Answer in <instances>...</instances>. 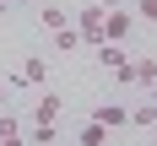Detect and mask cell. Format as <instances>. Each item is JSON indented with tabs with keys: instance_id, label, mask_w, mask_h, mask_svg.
I'll list each match as a JSON object with an SVG mask.
<instances>
[{
	"instance_id": "6da1fadb",
	"label": "cell",
	"mask_w": 157,
	"mask_h": 146,
	"mask_svg": "<svg viewBox=\"0 0 157 146\" xmlns=\"http://www.w3.org/2000/svg\"><path fill=\"white\" fill-rule=\"evenodd\" d=\"M44 81H49V65H44V54H27V60H22V70H11L6 92H22V87H44Z\"/></svg>"
},
{
	"instance_id": "7a4b0ae2",
	"label": "cell",
	"mask_w": 157,
	"mask_h": 146,
	"mask_svg": "<svg viewBox=\"0 0 157 146\" xmlns=\"http://www.w3.org/2000/svg\"><path fill=\"white\" fill-rule=\"evenodd\" d=\"M71 27L81 32V43H87V49H98V43H103V6H98V0H92V6H81Z\"/></svg>"
},
{
	"instance_id": "3957f363",
	"label": "cell",
	"mask_w": 157,
	"mask_h": 146,
	"mask_svg": "<svg viewBox=\"0 0 157 146\" xmlns=\"http://www.w3.org/2000/svg\"><path fill=\"white\" fill-rule=\"evenodd\" d=\"M125 38H130V11H119V6L103 11V43H125Z\"/></svg>"
},
{
	"instance_id": "277c9868",
	"label": "cell",
	"mask_w": 157,
	"mask_h": 146,
	"mask_svg": "<svg viewBox=\"0 0 157 146\" xmlns=\"http://www.w3.org/2000/svg\"><path fill=\"white\" fill-rule=\"evenodd\" d=\"M92 119H98L103 130H125V125H130V108H119V103H98Z\"/></svg>"
},
{
	"instance_id": "5b68a950",
	"label": "cell",
	"mask_w": 157,
	"mask_h": 146,
	"mask_svg": "<svg viewBox=\"0 0 157 146\" xmlns=\"http://www.w3.org/2000/svg\"><path fill=\"white\" fill-rule=\"evenodd\" d=\"M33 125H60V97L44 92L38 97V108H33Z\"/></svg>"
},
{
	"instance_id": "8992f818",
	"label": "cell",
	"mask_w": 157,
	"mask_h": 146,
	"mask_svg": "<svg viewBox=\"0 0 157 146\" xmlns=\"http://www.w3.org/2000/svg\"><path fill=\"white\" fill-rule=\"evenodd\" d=\"M109 135H114V130H103L98 119H87V125L76 130V146H109Z\"/></svg>"
},
{
	"instance_id": "52a82bcc",
	"label": "cell",
	"mask_w": 157,
	"mask_h": 146,
	"mask_svg": "<svg viewBox=\"0 0 157 146\" xmlns=\"http://www.w3.org/2000/svg\"><path fill=\"white\" fill-rule=\"evenodd\" d=\"M125 60H130V54H125V43H98V65H103V70H119Z\"/></svg>"
},
{
	"instance_id": "ba28073f",
	"label": "cell",
	"mask_w": 157,
	"mask_h": 146,
	"mask_svg": "<svg viewBox=\"0 0 157 146\" xmlns=\"http://www.w3.org/2000/svg\"><path fill=\"white\" fill-rule=\"evenodd\" d=\"M130 76H136V87H152V81H157V60H152V54L130 60Z\"/></svg>"
},
{
	"instance_id": "9c48e42d",
	"label": "cell",
	"mask_w": 157,
	"mask_h": 146,
	"mask_svg": "<svg viewBox=\"0 0 157 146\" xmlns=\"http://www.w3.org/2000/svg\"><path fill=\"white\" fill-rule=\"evenodd\" d=\"M38 22H44L49 32H60V27H71V11H65V6H44V11H38Z\"/></svg>"
},
{
	"instance_id": "30bf717a",
	"label": "cell",
	"mask_w": 157,
	"mask_h": 146,
	"mask_svg": "<svg viewBox=\"0 0 157 146\" xmlns=\"http://www.w3.org/2000/svg\"><path fill=\"white\" fill-rule=\"evenodd\" d=\"M76 49H87L76 27H60V32H54V54H76Z\"/></svg>"
},
{
	"instance_id": "8fae6325",
	"label": "cell",
	"mask_w": 157,
	"mask_h": 146,
	"mask_svg": "<svg viewBox=\"0 0 157 146\" xmlns=\"http://www.w3.org/2000/svg\"><path fill=\"white\" fill-rule=\"evenodd\" d=\"M130 125H136V130H157V103H141V108H130Z\"/></svg>"
},
{
	"instance_id": "7c38bea8",
	"label": "cell",
	"mask_w": 157,
	"mask_h": 146,
	"mask_svg": "<svg viewBox=\"0 0 157 146\" xmlns=\"http://www.w3.org/2000/svg\"><path fill=\"white\" fill-rule=\"evenodd\" d=\"M27 141H33V146H54V141H60V130H54V125H33Z\"/></svg>"
},
{
	"instance_id": "4fadbf2b",
	"label": "cell",
	"mask_w": 157,
	"mask_h": 146,
	"mask_svg": "<svg viewBox=\"0 0 157 146\" xmlns=\"http://www.w3.org/2000/svg\"><path fill=\"white\" fill-rule=\"evenodd\" d=\"M0 135H22V125H16V114H0Z\"/></svg>"
},
{
	"instance_id": "5bb4252c",
	"label": "cell",
	"mask_w": 157,
	"mask_h": 146,
	"mask_svg": "<svg viewBox=\"0 0 157 146\" xmlns=\"http://www.w3.org/2000/svg\"><path fill=\"white\" fill-rule=\"evenodd\" d=\"M136 6H141V22H152V27H157V0H136Z\"/></svg>"
},
{
	"instance_id": "9a60e30c",
	"label": "cell",
	"mask_w": 157,
	"mask_h": 146,
	"mask_svg": "<svg viewBox=\"0 0 157 146\" xmlns=\"http://www.w3.org/2000/svg\"><path fill=\"white\" fill-rule=\"evenodd\" d=\"M0 146H27V135H0Z\"/></svg>"
},
{
	"instance_id": "2e32d148",
	"label": "cell",
	"mask_w": 157,
	"mask_h": 146,
	"mask_svg": "<svg viewBox=\"0 0 157 146\" xmlns=\"http://www.w3.org/2000/svg\"><path fill=\"white\" fill-rule=\"evenodd\" d=\"M98 6H103V11H114V6H119V0H98Z\"/></svg>"
},
{
	"instance_id": "e0dca14e",
	"label": "cell",
	"mask_w": 157,
	"mask_h": 146,
	"mask_svg": "<svg viewBox=\"0 0 157 146\" xmlns=\"http://www.w3.org/2000/svg\"><path fill=\"white\" fill-rule=\"evenodd\" d=\"M6 97H11V92H6V76H0V103H6Z\"/></svg>"
},
{
	"instance_id": "ac0fdd59",
	"label": "cell",
	"mask_w": 157,
	"mask_h": 146,
	"mask_svg": "<svg viewBox=\"0 0 157 146\" xmlns=\"http://www.w3.org/2000/svg\"><path fill=\"white\" fill-rule=\"evenodd\" d=\"M146 92H152V97H146V103H157V81H152V87H146Z\"/></svg>"
},
{
	"instance_id": "d6986e66",
	"label": "cell",
	"mask_w": 157,
	"mask_h": 146,
	"mask_svg": "<svg viewBox=\"0 0 157 146\" xmlns=\"http://www.w3.org/2000/svg\"><path fill=\"white\" fill-rule=\"evenodd\" d=\"M6 6H11V0H0V16H6Z\"/></svg>"
},
{
	"instance_id": "ffe728a7",
	"label": "cell",
	"mask_w": 157,
	"mask_h": 146,
	"mask_svg": "<svg viewBox=\"0 0 157 146\" xmlns=\"http://www.w3.org/2000/svg\"><path fill=\"white\" fill-rule=\"evenodd\" d=\"M11 6H27V0H11Z\"/></svg>"
}]
</instances>
